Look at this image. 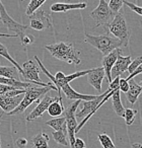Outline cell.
Returning a JSON list of instances; mask_svg holds the SVG:
<instances>
[{
	"label": "cell",
	"mask_w": 142,
	"mask_h": 148,
	"mask_svg": "<svg viewBox=\"0 0 142 148\" xmlns=\"http://www.w3.org/2000/svg\"><path fill=\"white\" fill-rule=\"evenodd\" d=\"M45 49H47L54 58L60 61H64L68 64H74V65H79L81 63L80 58L77 56V52L73 44L59 42L53 45L45 46Z\"/></svg>",
	"instance_id": "1"
},
{
	"label": "cell",
	"mask_w": 142,
	"mask_h": 148,
	"mask_svg": "<svg viewBox=\"0 0 142 148\" xmlns=\"http://www.w3.org/2000/svg\"><path fill=\"white\" fill-rule=\"evenodd\" d=\"M52 89L53 90H57L55 85H52V86H48V87L39 86V85L36 86V85H34L33 87H29V88L25 89V95H23V99L21 101V103L13 111H11L10 113L7 114V115L13 116V115H19V114L23 113L32 103H36V101H40V99H42L46 93H48Z\"/></svg>",
	"instance_id": "2"
},
{
	"label": "cell",
	"mask_w": 142,
	"mask_h": 148,
	"mask_svg": "<svg viewBox=\"0 0 142 148\" xmlns=\"http://www.w3.org/2000/svg\"><path fill=\"white\" fill-rule=\"evenodd\" d=\"M84 42L93 47L97 48L104 56L108 55L114 51L115 49L122 47V43L116 38L110 36L109 34L107 35H99V36H93L89 34H84Z\"/></svg>",
	"instance_id": "3"
},
{
	"label": "cell",
	"mask_w": 142,
	"mask_h": 148,
	"mask_svg": "<svg viewBox=\"0 0 142 148\" xmlns=\"http://www.w3.org/2000/svg\"><path fill=\"white\" fill-rule=\"evenodd\" d=\"M106 31L114 36L122 43V47H127L129 45L131 33L128 27L127 21L122 13H117L113 21L105 27Z\"/></svg>",
	"instance_id": "4"
},
{
	"label": "cell",
	"mask_w": 142,
	"mask_h": 148,
	"mask_svg": "<svg viewBox=\"0 0 142 148\" xmlns=\"http://www.w3.org/2000/svg\"><path fill=\"white\" fill-rule=\"evenodd\" d=\"M81 101H74L71 105L67 107V109L64 112V117L66 120V127H67V137L69 141V145L71 148H74V141H75V130H76L78 123L75 117V112H76L78 106L80 105Z\"/></svg>",
	"instance_id": "5"
},
{
	"label": "cell",
	"mask_w": 142,
	"mask_h": 148,
	"mask_svg": "<svg viewBox=\"0 0 142 148\" xmlns=\"http://www.w3.org/2000/svg\"><path fill=\"white\" fill-rule=\"evenodd\" d=\"M116 13H114L109 7V4L106 0H99V3L95 9L91 12V17L95 21V27L101 25H108L113 18L115 17Z\"/></svg>",
	"instance_id": "6"
},
{
	"label": "cell",
	"mask_w": 142,
	"mask_h": 148,
	"mask_svg": "<svg viewBox=\"0 0 142 148\" xmlns=\"http://www.w3.org/2000/svg\"><path fill=\"white\" fill-rule=\"evenodd\" d=\"M21 68H23V71L21 75H23L25 82H31L43 87H48L53 85L52 82L44 83L42 81V79L40 78V67L34 60H27V62L23 64Z\"/></svg>",
	"instance_id": "7"
},
{
	"label": "cell",
	"mask_w": 142,
	"mask_h": 148,
	"mask_svg": "<svg viewBox=\"0 0 142 148\" xmlns=\"http://www.w3.org/2000/svg\"><path fill=\"white\" fill-rule=\"evenodd\" d=\"M0 21H2V23L7 27V29H8L9 32L15 33V35H16L21 40L25 37V31L31 29L29 25H21V23L13 21L12 17H10V15L7 13L4 5H3L2 2H1V0H0Z\"/></svg>",
	"instance_id": "8"
},
{
	"label": "cell",
	"mask_w": 142,
	"mask_h": 148,
	"mask_svg": "<svg viewBox=\"0 0 142 148\" xmlns=\"http://www.w3.org/2000/svg\"><path fill=\"white\" fill-rule=\"evenodd\" d=\"M29 18L31 19L29 27L36 31H44L52 27L51 15L42 9H38L33 14L29 15Z\"/></svg>",
	"instance_id": "9"
},
{
	"label": "cell",
	"mask_w": 142,
	"mask_h": 148,
	"mask_svg": "<svg viewBox=\"0 0 142 148\" xmlns=\"http://www.w3.org/2000/svg\"><path fill=\"white\" fill-rule=\"evenodd\" d=\"M59 99V97H50L48 93H46V95L42 97L41 101H39V103H38L37 107H36L35 109H34L33 111H32L31 113L27 115V121H29H29H34V120L42 117V116H43V114L48 110L49 106L51 105L53 101H55L56 99Z\"/></svg>",
	"instance_id": "10"
},
{
	"label": "cell",
	"mask_w": 142,
	"mask_h": 148,
	"mask_svg": "<svg viewBox=\"0 0 142 148\" xmlns=\"http://www.w3.org/2000/svg\"><path fill=\"white\" fill-rule=\"evenodd\" d=\"M120 55H122V50H121V48H118V49H115L114 51H112L111 53H109L108 55L104 56V58H103L102 64H103V68H104V70H105L106 76H107L109 83L113 80V79H112V75H111V70Z\"/></svg>",
	"instance_id": "11"
},
{
	"label": "cell",
	"mask_w": 142,
	"mask_h": 148,
	"mask_svg": "<svg viewBox=\"0 0 142 148\" xmlns=\"http://www.w3.org/2000/svg\"><path fill=\"white\" fill-rule=\"evenodd\" d=\"M87 75V82L93 87L97 91L102 90V83H103L104 78L106 77L105 70L103 66L102 67H97L91 70Z\"/></svg>",
	"instance_id": "12"
},
{
	"label": "cell",
	"mask_w": 142,
	"mask_h": 148,
	"mask_svg": "<svg viewBox=\"0 0 142 148\" xmlns=\"http://www.w3.org/2000/svg\"><path fill=\"white\" fill-rule=\"evenodd\" d=\"M131 62H132L131 56H126V57H124V56L120 55L111 70L112 79H114L117 76H120V75H122L124 72L127 71L128 67H129Z\"/></svg>",
	"instance_id": "13"
},
{
	"label": "cell",
	"mask_w": 142,
	"mask_h": 148,
	"mask_svg": "<svg viewBox=\"0 0 142 148\" xmlns=\"http://www.w3.org/2000/svg\"><path fill=\"white\" fill-rule=\"evenodd\" d=\"M23 95H16L13 97H7L5 95H0V108L2 109L3 113H10L15 109L23 101Z\"/></svg>",
	"instance_id": "14"
},
{
	"label": "cell",
	"mask_w": 142,
	"mask_h": 148,
	"mask_svg": "<svg viewBox=\"0 0 142 148\" xmlns=\"http://www.w3.org/2000/svg\"><path fill=\"white\" fill-rule=\"evenodd\" d=\"M61 91H63L65 93L66 97L68 99H72V101H91V99H95L97 97V95H88L77 92V91H75L72 87L70 86L69 83L62 85Z\"/></svg>",
	"instance_id": "15"
},
{
	"label": "cell",
	"mask_w": 142,
	"mask_h": 148,
	"mask_svg": "<svg viewBox=\"0 0 142 148\" xmlns=\"http://www.w3.org/2000/svg\"><path fill=\"white\" fill-rule=\"evenodd\" d=\"M87 7L86 2H77V3H62L57 2L51 5L50 9L52 12H66L68 10L73 9H84Z\"/></svg>",
	"instance_id": "16"
},
{
	"label": "cell",
	"mask_w": 142,
	"mask_h": 148,
	"mask_svg": "<svg viewBox=\"0 0 142 148\" xmlns=\"http://www.w3.org/2000/svg\"><path fill=\"white\" fill-rule=\"evenodd\" d=\"M128 82H129V89L126 92V97H127V101L133 106L137 101L140 93L142 92V87L136 83L134 78L128 80Z\"/></svg>",
	"instance_id": "17"
},
{
	"label": "cell",
	"mask_w": 142,
	"mask_h": 148,
	"mask_svg": "<svg viewBox=\"0 0 142 148\" xmlns=\"http://www.w3.org/2000/svg\"><path fill=\"white\" fill-rule=\"evenodd\" d=\"M111 97H112V103H113V109L115 111L116 115L120 116V117H123L124 112H125V108L122 105L121 91H120V89H117Z\"/></svg>",
	"instance_id": "18"
},
{
	"label": "cell",
	"mask_w": 142,
	"mask_h": 148,
	"mask_svg": "<svg viewBox=\"0 0 142 148\" xmlns=\"http://www.w3.org/2000/svg\"><path fill=\"white\" fill-rule=\"evenodd\" d=\"M48 113L51 117H59L64 113V107H63V101L61 99H56L55 101L51 103L48 108Z\"/></svg>",
	"instance_id": "19"
},
{
	"label": "cell",
	"mask_w": 142,
	"mask_h": 148,
	"mask_svg": "<svg viewBox=\"0 0 142 148\" xmlns=\"http://www.w3.org/2000/svg\"><path fill=\"white\" fill-rule=\"evenodd\" d=\"M48 126L53 128L55 131H63L67 133V127H66V120L65 117H60V118H54L49 121H47Z\"/></svg>",
	"instance_id": "20"
},
{
	"label": "cell",
	"mask_w": 142,
	"mask_h": 148,
	"mask_svg": "<svg viewBox=\"0 0 142 148\" xmlns=\"http://www.w3.org/2000/svg\"><path fill=\"white\" fill-rule=\"evenodd\" d=\"M19 74L21 73H19V70H17L14 66H13V67H9V66H0V77L19 79Z\"/></svg>",
	"instance_id": "21"
},
{
	"label": "cell",
	"mask_w": 142,
	"mask_h": 148,
	"mask_svg": "<svg viewBox=\"0 0 142 148\" xmlns=\"http://www.w3.org/2000/svg\"><path fill=\"white\" fill-rule=\"evenodd\" d=\"M34 148H49V136L44 132H41L32 139Z\"/></svg>",
	"instance_id": "22"
},
{
	"label": "cell",
	"mask_w": 142,
	"mask_h": 148,
	"mask_svg": "<svg viewBox=\"0 0 142 148\" xmlns=\"http://www.w3.org/2000/svg\"><path fill=\"white\" fill-rule=\"evenodd\" d=\"M0 56H2L3 58H5L6 60H8V61L10 62V63L12 64V65L14 66L17 70H19V73L23 74V68H21V66H19V64L17 63V62L15 61L12 57H11L10 54L8 53V50H7V48L5 47L4 45H2L1 43H0Z\"/></svg>",
	"instance_id": "23"
},
{
	"label": "cell",
	"mask_w": 142,
	"mask_h": 148,
	"mask_svg": "<svg viewBox=\"0 0 142 148\" xmlns=\"http://www.w3.org/2000/svg\"><path fill=\"white\" fill-rule=\"evenodd\" d=\"M52 135L54 137L55 142H57L58 144H61L64 146H68L69 145V141H68L67 138V133L63 131H53L52 132Z\"/></svg>",
	"instance_id": "24"
},
{
	"label": "cell",
	"mask_w": 142,
	"mask_h": 148,
	"mask_svg": "<svg viewBox=\"0 0 142 148\" xmlns=\"http://www.w3.org/2000/svg\"><path fill=\"white\" fill-rule=\"evenodd\" d=\"M47 0H31V2L29 3L27 7V11H25V14L29 16V15L33 14L36 10L40 8L44 3L46 2Z\"/></svg>",
	"instance_id": "25"
},
{
	"label": "cell",
	"mask_w": 142,
	"mask_h": 148,
	"mask_svg": "<svg viewBox=\"0 0 142 148\" xmlns=\"http://www.w3.org/2000/svg\"><path fill=\"white\" fill-rule=\"evenodd\" d=\"M138 114L137 110H133V109H125V112H124L123 118L125 119L126 125L127 126H131L132 124L135 121L136 115Z\"/></svg>",
	"instance_id": "26"
},
{
	"label": "cell",
	"mask_w": 142,
	"mask_h": 148,
	"mask_svg": "<svg viewBox=\"0 0 142 148\" xmlns=\"http://www.w3.org/2000/svg\"><path fill=\"white\" fill-rule=\"evenodd\" d=\"M99 141L101 142L102 146L104 148H116L114 142L110 138V136L106 133H102L99 135Z\"/></svg>",
	"instance_id": "27"
},
{
	"label": "cell",
	"mask_w": 142,
	"mask_h": 148,
	"mask_svg": "<svg viewBox=\"0 0 142 148\" xmlns=\"http://www.w3.org/2000/svg\"><path fill=\"white\" fill-rule=\"evenodd\" d=\"M108 4H109V7L111 8V10L117 14V13H119L120 9L123 6L124 0H110V2Z\"/></svg>",
	"instance_id": "28"
},
{
	"label": "cell",
	"mask_w": 142,
	"mask_h": 148,
	"mask_svg": "<svg viewBox=\"0 0 142 148\" xmlns=\"http://www.w3.org/2000/svg\"><path fill=\"white\" fill-rule=\"evenodd\" d=\"M140 64H142V57H137L135 58L134 60H132V62L130 63L129 67H128V70L127 71L129 72V74H132L138 67L140 66Z\"/></svg>",
	"instance_id": "29"
},
{
	"label": "cell",
	"mask_w": 142,
	"mask_h": 148,
	"mask_svg": "<svg viewBox=\"0 0 142 148\" xmlns=\"http://www.w3.org/2000/svg\"><path fill=\"white\" fill-rule=\"evenodd\" d=\"M124 4L127 5L132 11H134V12H136L137 14H139L142 16V7L141 6H138V5L134 4V3L129 2V1H125V0H124Z\"/></svg>",
	"instance_id": "30"
},
{
	"label": "cell",
	"mask_w": 142,
	"mask_h": 148,
	"mask_svg": "<svg viewBox=\"0 0 142 148\" xmlns=\"http://www.w3.org/2000/svg\"><path fill=\"white\" fill-rule=\"evenodd\" d=\"M119 89L122 92H127L128 89H129V82H128L126 79L124 78H120V82H119Z\"/></svg>",
	"instance_id": "31"
},
{
	"label": "cell",
	"mask_w": 142,
	"mask_h": 148,
	"mask_svg": "<svg viewBox=\"0 0 142 148\" xmlns=\"http://www.w3.org/2000/svg\"><path fill=\"white\" fill-rule=\"evenodd\" d=\"M21 45H23V46L31 45V44H33L34 42H35V37L32 35H29V36L25 35V37L21 40Z\"/></svg>",
	"instance_id": "32"
},
{
	"label": "cell",
	"mask_w": 142,
	"mask_h": 148,
	"mask_svg": "<svg viewBox=\"0 0 142 148\" xmlns=\"http://www.w3.org/2000/svg\"><path fill=\"white\" fill-rule=\"evenodd\" d=\"M13 89H16L14 87H11V86H8V85H5V84H2V83H0V95H4L5 92L9 90H13Z\"/></svg>",
	"instance_id": "33"
},
{
	"label": "cell",
	"mask_w": 142,
	"mask_h": 148,
	"mask_svg": "<svg viewBox=\"0 0 142 148\" xmlns=\"http://www.w3.org/2000/svg\"><path fill=\"white\" fill-rule=\"evenodd\" d=\"M74 148H86L84 141L80 138H75L74 141Z\"/></svg>",
	"instance_id": "34"
},
{
	"label": "cell",
	"mask_w": 142,
	"mask_h": 148,
	"mask_svg": "<svg viewBox=\"0 0 142 148\" xmlns=\"http://www.w3.org/2000/svg\"><path fill=\"white\" fill-rule=\"evenodd\" d=\"M15 144H16L19 148H25L27 145V140L25 139V138H19V139L16 140V142H15Z\"/></svg>",
	"instance_id": "35"
},
{
	"label": "cell",
	"mask_w": 142,
	"mask_h": 148,
	"mask_svg": "<svg viewBox=\"0 0 142 148\" xmlns=\"http://www.w3.org/2000/svg\"><path fill=\"white\" fill-rule=\"evenodd\" d=\"M16 35H9V34H0V38H15Z\"/></svg>",
	"instance_id": "36"
},
{
	"label": "cell",
	"mask_w": 142,
	"mask_h": 148,
	"mask_svg": "<svg viewBox=\"0 0 142 148\" xmlns=\"http://www.w3.org/2000/svg\"><path fill=\"white\" fill-rule=\"evenodd\" d=\"M132 148H142V144L134 143V144H132Z\"/></svg>",
	"instance_id": "37"
},
{
	"label": "cell",
	"mask_w": 142,
	"mask_h": 148,
	"mask_svg": "<svg viewBox=\"0 0 142 148\" xmlns=\"http://www.w3.org/2000/svg\"><path fill=\"white\" fill-rule=\"evenodd\" d=\"M2 115H3V114H1V115H0V120H1V118H2ZM0 148H1V139H0Z\"/></svg>",
	"instance_id": "38"
},
{
	"label": "cell",
	"mask_w": 142,
	"mask_h": 148,
	"mask_svg": "<svg viewBox=\"0 0 142 148\" xmlns=\"http://www.w3.org/2000/svg\"><path fill=\"white\" fill-rule=\"evenodd\" d=\"M139 85H140V86L142 87V80H141V82H140V84H139Z\"/></svg>",
	"instance_id": "39"
},
{
	"label": "cell",
	"mask_w": 142,
	"mask_h": 148,
	"mask_svg": "<svg viewBox=\"0 0 142 148\" xmlns=\"http://www.w3.org/2000/svg\"><path fill=\"white\" fill-rule=\"evenodd\" d=\"M21 1H25V0H21Z\"/></svg>",
	"instance_id": "40"
}]
</instances>
